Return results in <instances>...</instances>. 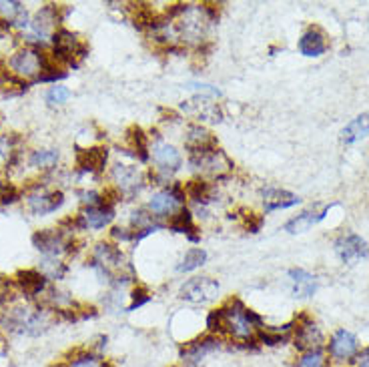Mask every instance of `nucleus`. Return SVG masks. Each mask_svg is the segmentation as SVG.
Returning a JSON list of instances; mask_svg holds the SVG:
<instances>
[{"label": "nucleus", "instance_id": "f257e3e1", "mask_svg": "<svg viewBox=\"0 0 369 367\" xmlns=\"http://www.w3.org/2000/svg\"><path fill=\"white\" fill-rule=\"evenodd\" d=\"M51 315L40 309H28V307H19L10 309L2 317V323L14 331V333H27V335H38L45 329L51 327Z\"/></svg>", "mask_w": 369, "mask_h": 367}, {"label": "nucleus", "instance_id": "f03ea898", "mask_svg": "<svg viewBox=\"0 0 369 367\" xmlns=\"http://www.w3.org/2000/svg\"><path fill=\"white\" fill-rule=\"evenodd\" d=\"M295 327H293V341H295V347L301 349V351H319L321 343H323V333L321 329L313 323V319L309 315L301 313L295 321Z\"/></svg>", "mask_w": 369, "mask_h": 367}, {"label": "nucleus", "instance_id": "7ed1b4c3", "mask_svg": "<svg viewBox=\"0 0 369 367\" xmlns=\"http://www.w3.org/2000/svg\"><path fill=\"white\" fill-rule=\"evenodd\" d=\"M219 293V283L211 277H195L189 279L181 287V299L191 301V303H207L217 297Z\"/></svg>", "mask_w": 369, "mask_h": 367}, {"label": "nucleus", "instance_id": "20e7f679", "mask_svg": "<svg viewBox=\"0 0 369 367\" xmlns=\"http://www.w3.org/2000/svg\"><path fill=\"white\" fill-rule=\"evenodd\" d=\"M335 253L343 263H355L366 259L369 255V247L366 239L355 233H343L335 239Z\"/></svg>", "mask_w": 369, "mask_h": 367}, {"label": "nucleus", "instance_id": "39448f33", "mask_svg": "<svg viewBox=\"0 0 369 367\" xmlns=\"http://www.w3.org/2000/svg\"><path fill=\"white\" fill-rule=\"evenodd\" d=\"M357 347H359L357 338L347 329H337L327 345L329 355L337 362H351L357 355Z\"/></svg>", "mask_w": 369, "mask_h": 367}, {"label": "nucleus", "instance_id": "423d86ee", "mask_svg": "<svg viewBox=\"0 0 369 367\" xmlns=\"http://www.w3.org/2000/svg\"><path fill=\"white\" fill-rule=\"evenodd\" d=\"M10 69L19 75V77H36L40 75V51L36 49H25L19 51L10 58Z\"/></svg>", "mask_w": 369, "mask_h": 367}, {"label": "nucleus", "instance_id": "0eeeda50", "mask_svg": "<svg viewBox=\"0 0 369 367\" xmlns=\"http://www.w3.org/2000/svg\"><path fill=\"white\" fill-rule=\"evenodd\" d=\"M60 21H62L60 6H56V4H47L45 8H40V10L34 14L30 27L34 30V34L38 36V40H45V38L51 34V30H53Z\"/></svg>", "mask_w": 369, "mask_h": 367}, {"label": "nucleus", "instance_id": "6e6552de", "mask_svg": "<svg viewBox=\"0 0 369 367\" xmlns=\"http://www.w3.org/2000/svg\"><path fill=\"white\" fill-rule=\"evenodd\" d=\"M32 243H34V247H36L40 253H45V255L56 259V255L67 253V243H69V241H64V237H62L60 231L47 229V231H36V233L32 235Z\"/></svg>", "mask_w": 369, "mask_h": 367}, {"label": "nucleus", "instance_id": "1a4fd4ad", "mask_svg": "<svg viewBox=\"0 0 369 367\" xmlns=\"http://www.w3.org/2000/svg\"><path fill=\"white\" fill-rule=\"evenodd\" d=\"M108 151L105 147H93V149H79L77 147V165L84 173H101L105 171Z\"/></svg>", "mask_w": 369, "mask_h": 367}, {"label": "nucleus", "instance_id": "9d476101", "mask_svg": "<svg viewBox=\"0 0 369 367\" xmlns=\"http://www.w3.org/2000/svg\"><path fill=\"white\" fill-rule=\"evenodd\" d=\"M112 179L119 185L121 193H127V195H134L143 187L141 171L136 167H131V165H117L112 169Z\"/></svg>", "mask_w": 369, "mask_h": 367}, {"label": "nucleus", "instance_id": "9b49d317", "mask_svg": "<svg viewBox=\"0 0 369 367\" xmlns=\"http://www.w3.org/2000/svg\"><path fill=\"white\" fill-rule=\"evenodd\" d=\"M64 203V195L60 191H38V193H32L28 197V205L32 213L36 215H47V213H53L60 205Z\"/></svg>", "mask_w": 369, "mask_h": 367}, {"label": "nucleus", "instance_id": "f8f14e48", "mask_svg": "<svg viewBox=\"0 0 369 367\" xmlns=\"http://www.w3.org/2000/svg\"><path fill=\"white\" fill-rule=\"evenodd\" d=\"M153 161L157 163V167L163 173H173L181 167V155L173 145L160 143L153 147Z\"/></svg>", "mask_w": 369, "mask_h": 367}, {"label": "nucleus", "instance_id": "ddd939ff", "mask_svg": "<svg viewBox=\"0 0 369 367\" xmlns=\"http://www.w3.org/2000/svg\"><path fill=\"white\" fill-rule=\"evenodd\" d=\"M14 283L23 289L28 297H34V295H40L47 289V277L36 269H23V271L16 273Z\"/></svg>", "mask_w": 369, "mask_h": 367}, {"label": "nucleus", "instance_id": "4468645a", "mask_svg": "<svg viewBox=\"0 0 369 367\" xmlns=\"http://www.w3.org/2000/svg\"><path fill=\"white\" fill-rule=\"evenodd\" d=\"M291 291L295 297H311L317 291V277L307 273L305 269H291L289 271Z\"/></svg>", "mask_w": 369, "mask_h": 367}, {"label": "nucleus", "instance_id": "2eb2a0df", "mask_svg": "<svg viewBox=\"0 0 369 367\" xmlns=\"http://www.w3.org/2000/svg\"><path fill=\"white\" fill-rule=\"evenodd\" d=\"M331 207H323L321 211H305L301 215H297L295 219H291L289 223L285 225V231L291 235H299V233H305L309 231L313 225H317L321 219H325V215L329 213Z\"/></svg>", "mask_w": 369, "mask_h": 367}, {"label": "nucleus", "instance_id": "dca6fc26", "mask_svg": "<svg viewBox=\"0 0 369 367\" xmlns=\"http://www.w3.org/2000/svg\"><path fill=\"white\" fill-rule=\"evenodd\" d=\"M299 197L293 195L285 189H265L263 191V205L265 211L289 209L293 205H299Z\"/></svg>", "mask_w": 369, "mask_h": 367}, {"label": "nucleus", "instance_id": "f3484780", "mask_svg": "<svg viewBox=\"0 0 369 367\" xmlns=\"http://www.w3.org/2000/svg\"><path fill=\"white\" fill-rule=\"evenodd\" d=\"M299 51L305 56H321V54L327 51V38L325 34L319 30V28H309L301 40H299Z\"/></svg>", "mask_w": 369, "mask_h": 367}, {"label": "nucleus", "instance_id": "a211bd4d", "mask_svg": "<svg viewBox=\"0 0 369 367\" xmlns=\"http://www.w3.org/2000/svg\"><path fill=\"white\" fill-rule=\"evenodd\" d=\"M115 217V211L110 205H99V207H86L80 213L82 225L91 229H103Z\"/></svg>", "mask_w": 369, "mask_h": 367}, {"label": "nucleus", "instance_id": "6ab92c4d", "mask_svg": "<svg viewBox=\"0 0 369 367\" xmlns=\"http://www.w3.org/2000/svg\"><path fill=\"white\" fill-rule=\"evenodd\" d=\"M187 113L207 119V121H221V110L217 103H211L207 97H195L193 101H187V105H183Z\"/></svg>", "mask_w": 369, "mask_h": 367}, {"label": "nucleus", "instance_id": "aec40b11", "mask_svg": "<svg viewBox=\"0 0 369 367\" xmlns=\"http://www.w3.org/2000/svg\"><path fill=\"white\" fill-rule=\"evenodd\" d=\"M369 134V113L355 117L342 131V139L345 145H355Z\"/></svg>", "mask_w": 369, "mask_h": 367}, {"label": "nucleus", "instance_id": "412c9836", "mask_svg": "<svg viewBox=\"0 0 369 367\" xmlns=\"http://www.w3.org/2000/svg\"><path fill=\"white\" fill-rule=\"evenodd\" d=\"M127 143L131 147V151H134V157H139L141 161H147L149 158V139L145 131L141 127H131L127 131Z\"/></svg>", "mask_w": 369, "mask_h": 367}, {"label": "nucleus", "instance_id": "4be33fe9", "mask_svg": "<svg viewBox=\"0 0 369 367\" xmlns=\"http://www.w3.org/2000/svg\"><path fill=\"white\" fill-rule=\"evenodd\" d=\"M169 227L175 231V233H187L191 241H199V237L193 235L195 231V225H193V215L189 209H181L179 213H175L169 221Z\"/></svg>", "mask_w": 369, "mask_h": 367}, {"label": "nucleus", "instance_id": "5701e85b", "mask_svg": "<svg viewBox=\"0 0 369 367\" xmlns=\"http://www.w3.org/2000/svg\"><path fill=\"white\" fill-rule=\"evenodd\" d=\"M179 205H181V203L177 201V197H175L169 189L160 191V193H157V195L151 199V211H153V213H157V215L173 213V211L177 209Z\"/></svg>", "mask_w": 369, "mask_h": 367}, {"label": "nucleus", "instance_id": "b1692460", "mask_svg": "<svg viewBox=\"0 0 369 367\" xmlns=\"http://www.w3.org/2000/svg\"><path fill=\"white\" fill-rule=\"evenodd\" d=\"M184 187V195L189 197V199H193V201H197V203H209L211 201V185L207 183V181H201V179H197V181H189Z\"/></svg>", "mask_w": 369, "mask_h": 367}, {"label": "nucleus", "instance_id": "393cba45", "mask_svg": "<svg viewBox=\"0 0 369 367\" xmlns=\"http://www.w3.org/2000/svg\"><path fill=\"white\" fill-rule=\"evenodd\" d=\"M205 261H207V251L195 247V249H189V251L184 253L183 261H181V265H179L177 269H179L181 273H189V271H195L197 267H201Z\"/></svg>", "mask_w": 369, "mask_h": 367}, {"label": "nucleus", "instance_id": "a878e982", "mask_svg": "<svg viewBox=\"0 0 369 367\" xmlns=\"http://www.w3.org/2000/svg\"><path fill=\"white\" fill-rule=\"evenodd\" d=\"M56 161H58V151H54V149L34 151V153L30 155V158H28V163H30L32 167H40V169L54 167V165H56Z\"/></svg>", "mask_w": 369, "mask_h": 367}, {"label": "nucleus", "instance_id": "bb28decb", "mask_svg": "<svg viewBox=\"0 0 369 367\" xmlns=\"http://www.w3.org/2000/svg\"><path fill=\"white\" fill-rule=\"evenodd\" d=\"M23 2H0V19L6 21L8 25H14L23 14H25Z\"/></svg>", "mask_w": 369, "mask_h": 367}, {"label": "nucleus", "instance_id": "cd10ccee", "mask_svg": "<svg viewBox=\"0 0 369 367\" xmlns=\"http://www.w3.org/2000/svg\"><path fill=\"white\" fill-rule=\"evenodd\" d=\"M62 367H105V362L99 355H95V353L80 351L75 359H71L69 364H64Z\"/></svg>", "mask_w": 369, "mask_h": 367}, {"label": "nucleus", "instance_id": "c85d7f7f", "mask_svg": "<svg viewBox=\"0 0 369 367\" xmlns=\"http://www.w3.org/2000/svg\"><path fill=\"white\" fill-rule=\"evenodd\" d=\"M67 273V265L56 259H45L43 261V275L49 279H62V275Z\"/></svg>", "mask_w": 369, "mask_h": 367}, {"label": "nucleus", "instance_id": "c756f323", "mask_svg": "<svg viewBox=\"0 0 369 367\" xmlns=\"http://www.w3.org/2000/svg\"><path fill=\"white\" fill-rule=\"evenodd\" d=\"M69 97H71V91H69L67 86L54 84V86H51V91L47 93V103H49L51 106L64 105Z\"/></svg>", "mask_w": 369, "mask_h": 367}, {"label": "nucleus", "instance_id": "7c9ffc66", "mask_svg": "<svg viewBox=\"0 0 369 367\" xmlns=\"http://www.w3.org/2000/svg\"><path fill=\"white\" fill-rule=\"evenodd\" d=\"M245 215H243V227L249 231V233H257V231H261V227H263L265 219L261 215H257V213H253V211H243Z\"/></svg>", "mask_w": 369, "mask_h": 367}, {"label": "nucleus", "instance_id": "2f4dec72", "mask_svg": "<svg viewBox=\"0 0 369 367\" xmlns=\"http://www.w3.org/2000/svg\"><path fill=\"white\" fill-rule=\"evenodd\" d=\"M297 367H327V364H325V357L321 351H307L297 362Z\"/></svg>", "mask_w": 369, "mask_h": 367}, {"label": "nucleus", "instance_id": "473e14b6", "mask_svg": "<svg viewBox=\"0 0 369 367\" xmlns=\"http://www.w3.org/2000/svg\"><path fill=\"white\" fill-rule=\"evenodd\" d=\"M21 199V191L10 183H0V205H10Z\"/></svg>", "mask_w": 369, "mask_h": 367}, {"label": "nucleus", "instance_id": "72a5a7b5", "mask_svg": "<svg viewBox=\"0 0 369 367\" xmlns=\"http://www.w3.org/2000/svg\"><path fill=\"white\" fill-rule=\"evenodd\" d=\"M131 297H132V301H131V305L127 307V311H134L136 307H141V305H145V303H149V301H151L149 289L143 287V285H139V287L132 289Z\"/></svg>", "mask_w": 369, "mask_h": 367}, {"label": "nucleus", "instance_id": "f704fd0d", "mask_svg": "<svg viewBox=\"0 0 369 367\" xmlns=\"http://www.w3.org/2000/svg\"><path fill=\"white\" fill-rule=\"evenodd\" d=\"M67 77V73L64 71H58V69H51V71H45V73H40L38 75V82H49V80H60Z\"/></svg>", "mask_w": 369, "mask_h": 367}, {"label": "nucleus", "instance_id": "c9c22d12", "mask_svg": "<svg viewBox=\"0 0 369 367\" xmlns=\"http://www.w3.org/2000/svg\"><path fill=\"white\" fill-rule=\"evenodd\" d=\"M351 364H355L357 367H369V347L357 351V355L351 359Z\"/></svg>", "mask_w": 369, "mask_h": 367}, {"label": "nucleus", "instance_id": "e433bc0d", "mask_svg": "<svg viewBox=\"0 0 369 367\" xmlns=\"http://www.w3.org/2000/svg\"><path fill=\"white\" fill-rule=\"evenodd\" d=\"M112 237L115 239H119V241H129V239H134L131 231H127V229H121V227H115L112 229Z\"/></svg>", "mask_w": 369, "mask_h": 367}, {"label": "nucleus", "instance_id": "4c0bfd02", "mask_svg": "<svg viewBox=\"0 0 369 367\" xmlns=\"http://www.w3.org/2000/svg\"><path fill=\"white\" fill-rule=\"evenodd\" d=\"M175 367H177V366H175Z\"/></svg>", "mask_w": 369, "mask_h": 367}]
</instances>
